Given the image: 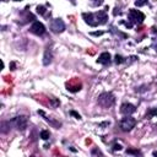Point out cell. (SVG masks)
Wrapping results in <instances>:
<instances>
[{
	"label": "cell",
	"mask_w": 157,
	"mask_h": 157,
	"mask_svg": "<svg viewBox=\"0 0 157 157\" xmlns=\"http://www.w3.org/2000/svg\"><path fill=\"white\" fill-rule=\"evenodd\" d=\"M97 102H98V104H99L102 108L108 109V108H110V107L114 104L115 97H114V94L110 93V92H103V93H101V94L98 96Z\"/></svg>",
	"instance_id": "obj_1"
},
{
	"label": "cell",
	"mask_w": 157,
	"mask_h": 157,
	"mask_svg": "<svg viewBox=\"0 0 157 157\" xmlns=\"http://www.w3.org/2000/svg\"><path fill=\"white\" fill-rule=\"evenodd\" d=\"M129 21L131 25H136V23H141L144 20H145V15L139 11V10H135V9H130L129 10Z\"/></svg>",
	"instance_id": "obj_2"
},
{
	"label": "cell",
	"mask_w": 157,
	"mask_h": 157,
	"mask_svg": "<svg viewBox=\"0 0 157 157\" xmlns=\"http://www.w3.org/2000/svg\"><path fill=\"white\" fill-rule=\"evenodd\" d=\"M136 125V120L130 117V115H125V118H123L120 120V129L123 131H131Z\"/></svg>",
	"instance_id": "obj_3"
},
{
	"label": "cell",
	"mask_w": 157,
	"mask_h": 157,
	"mask_svg": "<svg viewBox=\"0 0 157 157\" xmlns=\"http://www.w3.org/2000/svg\"><path fill=\"white\" fill-rule=\"evenodd\" d=\"M12 123L15 125V128L20 131H23L26 128H27V124H28V120H27V117L25 115H18L16 118L12 119Z\"/></svg>",
	"instance_id": "obj_4"
},
{
	"label": "cell",
	"mask_w": 157,
	"mask_h": 157,
	"mask_svg": "<svg viewBox=\"0 0 157 157\" xmlns=\"http://www.w3.org/2000/svg\"><path fill=\"white\" fill-rule=\"evenodd\" d=\"M50 29L54 33H63L65 31V23L61 18H54L50 23Z\"/></svg>",
	"instance_id": "obj_5"
},
{
	"label": "cell",
	"mask_w": 157,
	"mask_h": 157,
	"mask_svg": "<svg viewBox=\"0 0 157 157\" xmlns=\"http://www.w3.org/2000/svg\"><path fill=\"white\" fill-rule=\"evenodd\" d=\"M29 31H31L33 34H36V36H42V34L45 33V27H44V25H43L42 22L34 21V22L32 23Z\"/></svg>",
	"instance_id": "obj_6"
},
{
	"label": "cell",
	"mask_w": 157,
	"mask_h": 157,
	"mask_svg": "<svg viewBox=\"0 0 157 157\" xmlns=\"http://www.w3.org/2000/svg\"><path fill=\"white\" fill-rule=\"evenodd\" d=\"M82 17H83L85 22H86L87 25L92 26V27H96V26L99 25L96 13H92V12H83V13H82Z\"/></svg>",
	"instance_id": "obj_7"
},
{
	"label": "cell",
	"mask_w": 157,
	"mask_h": 157,
	"mask_svg": "<svg viewBox=\"0 0 157 157\" xmlns=\"http://www.w3.org/2000/svg\"><path fill=\"white\" fill-rule=\"evenodd\" d=\"M135 110H136V108L131 103H123L120 105V113L124 115H131L132 113H135Z\"/></svg>",
	"instance_id": "obj_8"
},
{
	"label": "cell",
	"mask_w": 157,
	"mask_h": 157,
	"mask_svg": "<svg viewBox=\"0 0 157 157\" xmlns=\"http://www.w3.org/2000/svg\"><path fill=\"white\" fill-rule=\"evenodd\" d=\"M52 59H53V53H52V48L50 47H47L45 50H44V56H43V64L47 66L52 63Z\"/></svg>",
	"instance_id": "obj_9"
},
{
	"label": "cell",
	"mask_w": 157,
	"mask_h": 157,
	"mask_svg": "<svg viewBox=\"0 0 157 157\" xmlns=\"http://www.w3.org/2000/svg\"><path fill=\"white\" fill-rule=\"evenodd\" d=\"M110 59H112L110 54H109L108 52H104V53H102V54L98 56L97 63H99V64H102V65H108V64L110 63Z\"/></svg>",
	"instance_id": "obj_10"
},
{
	"label": "cell",
	"mask_w": 157,
	"mask_h": 157,
	"mask_svg": "<svg viewBox=\"0 0 157 157\" xmlns=\"http://www.w3.org/2000/svg\"><path fill=\"white\" fill-rule=\"evenodd\" d=\"M96 16H97V20H98V23H99V25L107 23L108 15H107L105 10H99V11H97V12H96Z\"/></svg>",
	"instance_id": "obj_11"
},
{
	"label": "cell",
	"mask_w": 157,
	"mask_h": 157,
	"mask_svg": "<svg viewBox=\"0 0 157 157\" xmlns=\"http://www.w3.org/2000/svg\"><path fill=\"white\" fill-rule=\"evenodd\" d=\"M11 125H13L12 120H9V121H2V123H1V125H0V126H1V128H0L1 132H2V134H6L7 131H10Z\"/></svg>",
	"instance_id": "obj_12"
},
{
	"label": "cell",
	"mask_w": 157,
	"mask_h": 157,
	"mask_svg": "<svg viewBox=\"0 0 157 157\" xmlns=\"http://www.w3.org/2000/svg\"><path fill=\"white\" fill-rule=\"evenodd\" d=\"M157 115V108H150L146 113V119H151L152 117Z\"/></svg>",
	"instance_id": "obj_13"
},
{
	"label": "cell",
	"mask_w": 157,
	"mask_h": 157,
	"mask_svg": "<svg viewBox=\"0 0 157 157\" xmlns=\"http://www.w3.org/2000/svg\"><path fill=\"white\" fill-rule=\"evenodd\" d=\"M49 136H50V132H49L48 130H42V131H40V137H42L43 140H48Z\"/></svg>",
	"instance_id": "obj_14"
},
{
	"label": "cell",
	"mask_w": 157,
	"mask_h": 157,
	"mask_svg": "<svg viewBox=\"0 0 157 157\" xmlns=\"http://www.w3.org/2000/svg\"><path fill=\"white\" fill-rule=\"evenodd\" d=\"M126 153L128 155H139V156H141V152L139 151V150H132V148H129V150H126Z\"/></svg>",
	"instance_id": "obj_15"
},
{
	"label": "cell",
	"mask_w": 157,
	"mask_h": 157,
	"mask_svg": "<svg viewBox=\"0 0 157 157\" xmlns=\"http://www.w3.org/2000/svg\"><path fill=\"white\" fill-rule=\"evenodd\" d=\"M37 12L39 15H44L45 13V7L44 6H37Z\"/></svg>",
	"instance_id": "obj_16"
},
{
	"label": "cell",
	"mask_w": 157,
	"mask_h": 157,
	"mask_svg": "<svg viewBox=\"0 0 157 157\" xmlns=\"http://www.w3.org/2000/svg\"><path fill=\"white\" fill-rule=\"evenodd\" d=\"M123 61H124V58H123L121 55H118V54H117V55H115V63H117V64H121Z\"/></svg>",
	"instance_id": "obj_17"
},
{
	"label": "cell",
	"mask_w": 157,
	"mask_h": 157,
	"mask_svg": "<svg viewBox=\"0 0 157 157\" xmlns=\"http://www.w3.org/2000/svg\"><path fill=\"white\" fill-rule=\"evenodd\" d=\"M103 1H104V0H91V2H92L93 6H99V5L103 4Z\"/></svg>",
	"instance_id": "obj_18"
},
{
	"label": "cell",
	"mask_w": 157,
	"mask_h": 157,
	"mask_svg": "<svg viewBox=\"0 0 157 157\" xmlns=\"http://www.w3.org/2000/svg\"><path fill=\"white\" fill-rule=\"evenodd\" d=\"M147 2V0H137L136 2H135V5L136 6H142V5H145Z\"/></svg>",
	"instance_id": "obj_19"
},
{
	"label": "cell",
	"mask_w": 157,
	"mask_h": 157,
	"mask_svg": "<svg viewBox=\"0 0 157 157\" xmlns=\"http://www.w3.org/2000/svg\"><path fill=\"white\" fill-rule=\"evenodd\" d=\"M70 114H71V115H74V117H75L76 119H78V120L81 119V115H80L78 113H76V112H74V110H71V112H70Z\"/></svg>",
	"instance_id": "obj_20"
},
{
	"label": "cell",
	"mask_w": 157,
	"mask_h": 157,
	"mask_svg": "<svg viewBox=\"0 0 157 157\" xmlns=\"http://www.w3.org/2000/svg\"><path fill=\"white\" fill-rule=\"evenodd\" d=\"M117 150H118V151L121 150V146H120L119 144H114V145H113V151H117Z\"/></svg>",
	"instance_id": "obj_21"
},
{
	"label": "cell",
	"mask_w": 157,
	"mask_h": 157,
	"mask_svg": "<svg viewBox=\"0 0 157 157\" xmlns=\"http://www.w3.org/2000/svg\"><path fill=\"white\" fill-rule=\"evenodd\" d=\"M50 102H52V104H53L54 107H55V105H59V104H60V102H59V101H56V99H52Z\"/></svg>",
	"instance_id": "obj_22"
},
{
	"label": "cell",
	"mask_w": 157,
	"mask_h": 157,
	"mask_svg": "<svg viewBox=\"0 0 157 157\" xmlns=\"http://www.w3.org/2000/svg\"><path fill=\"white\" fill-rule=\"evenodd\" d=\"M92 155H102V152L98 150H92Z\"/></svg>",
	"instance_id": "obj_23"
},
{
	"label": "cell",
	"mask_w": 157,
	"mask_h": 157,
	"mask_svg": "<svg viewBox=\"0 0 157 157\" xmlns=\"http://www.w3.org/2000/svg\"><path fill=\"white\" fill-rule=\"evenodd\" d=\"M91 34L92 36H101V34H103V32H92Z\"/></svg>",
	"instance_id": "obj_24"
},
{
	"label": "cell",
	"mask_w": 157,
	"mask_h": 157,
	"mask_svg": "<svg viewBox=\"0 0 157 157\" xmlns=\"http://www.w3.org/2000/svg\"><path fill=\"white\" fill-rule=\"evenodd\" d=\"M70 1H71V4H74V5L76 4V1H75V0H70Z\"/></svg>",
	"instance_id": "obj_25"
},
{
	"label": "cell",
	"mask_w": 157,
	"mask_h": 157,
	"mask_svg": "<svg viewBox=\"0 0 157 157\" xmlns=\"http://www.w3.org/2000/svg\"><path fill=\"white\" fill-rule=\"evenodd\" d=\"M153 156H157V152H156V151L153 152Z\"/></svg>",
	"instance_id": "obj_26"
},
{
	"label": "cell",
	"mask_w": 157,
	"mask_h": 157,
	"mask_svg": "<svg viewBox=\"0 0 157 157\" xmlns=\"http://www.w3.org/2000/svg\"><path fill=\"white\" fill-rule=\"evenodd\" d=\"M13 1H21V0H13Z\"/></svg>",
	"instance_id": "obj_27"
}]
</instances>
